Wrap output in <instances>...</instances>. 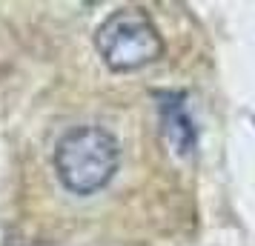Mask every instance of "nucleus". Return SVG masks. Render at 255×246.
<instances>
[{
    "mask_svg": "<svg viewBox=\"0 0 255 246\" xmlns=\"http://www.w3.org/2000/svg\"><path fill=\"white\" fill-rule=\"evenodd\" d=\"M121 143L104 126H78L55 146V172L72 195H95L115 177Z\"/></svg>",
    "mask_w": 255,
    "mask_h": 246,
    "instance_id": "nucleus-1",
    "label": "nucleus"
},
{
    "mask_svg": "<svg viewBox=\"0 0 255 246\" xmlns=\"http://www.w3.org/2000/svg\"><path fill=\"white\" fill-rule=\"evenodd\" d=\"M163 135L178 155H189L195 149V126L186 115L181 97H172L163 103Z\"/></svg>",
    "mask_w": 255,
    "mask_h": 246,
    "instance_id": "nucleus-3",
    "label": "nucleus"
},
{
    "mask_svg": "<svg viewBox=\"0 0 255 246\" xmlns=\"http://www.w3.org/2000/svg\"><path fill=\"white\" fill-rule=\"evenodd\" d=\"M95 49L112 72H135L163 55V37L143 9L124 6L95 29Z\"/></svg>",
    "mask_w": 255,
    "mask_h": 246,
    "instance_id": "nucleus-2",
    "label": "nucleus"
}]
</instances>
